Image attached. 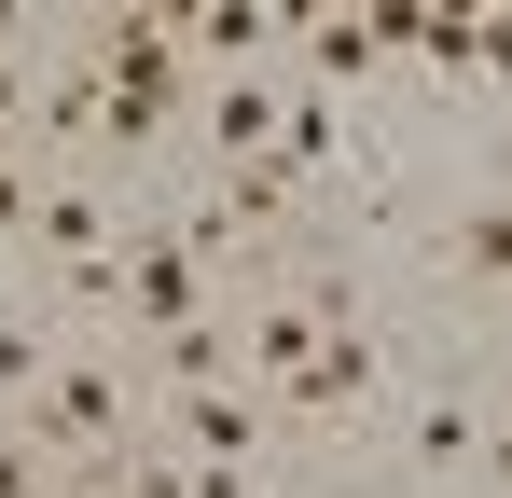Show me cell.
I'll list each match as a JSON object with an SVG mask.
<instances>
[{
  "label": "cell",
  "mask_w": 512,
  "mask_h": 498,
  "mask_svg": "<svg viewBox=\"0 0 512 498\" xmlns=\"http://www.w3.org/2000/svg\"><path fill=\"white\" fill-rule=\"evenodd\" d=\"M97 139L111 153H139V139H167L180 125V97H194V56H180V14H97Z\"/></svg>",
  "instance_id": "6da1fadb"
},
{
  "label": "cell",
  "mask_w": 512,
  "mask_h": 498,
  "mask_svg": "<svg viewBox=\"0 0 512 498\" xmlns=\"http://www.w3.org/2000/svg\"><path fill=\"white\" fill-rule=\"evenodd\" d=\"M208 263H222V222H208V208L167 222V236H125V305H111V319L153 332V346L194 332V319H208Z\"/></svg>",
  "instance_id": "7a4b0ae2"
},
{
  "label": "cell",
  "mask_w": 512,
  "mask_h": 498,
  "mask_svg": "<svg viewBox=\"0 0 512 498\" xmlns=\"http://www.w3.org/2000/svg\"><path fill=\"white\" fill-rule=\"evenodd\" d=\"M28 443H42V457H84V471H111V457L139 443L125 374H111V360H56V374H42V402H28Z\"/></svg>",
  "instance_id": "3957f363"
},
{
  "label": "cell",
  "mask_w": 512,
  "mask_h": 498,
  "mask_svg": "<svg viewBox=\"0 0 512 498\" xmlns=\"http://www.w3.org/2000/svg\"><path fill=\"white\" fill-rule=\"evenodd\" d=\"M360 402H374V332L346 319L333 346H319V360H305V374L277 388V415H291V429H319V415H360Z\"/></svg>",
  "instance_id": "277c9868"
},
{
  "label": "cell",
  "mask_w": 512,
  "mask_h": 498,
  "mask_svg": "<svg viewBox=\"0 0 512 498\" xmlns=\"http://www.w3.org/2000/svg\"><path fill=\"white\" fill-rule=\"evenodd\" d=\"M180 443H194V471H250L263 415L236 402V388H194V402H180Z\"/></svg>",
  "instance_id": "5b68a950"
},
{
  "label": "cell",
  "mask_w": 512,
  "mask_h": 498,
  "mask_svg": "<svg viewBox=\"0 0 512 498\" xmlns=\"http://www.w3.org/2000/svg\"><path fill=\"white\" fill-rule=\"evenodd\" d=\"M277 111H291L277 83H208V125H222V153H236V166L277 153Z\"/></svg>",
  "instance_id": "8992f818"
},
{
  "label": "cell",
  "mask_w": 512,
  "mask_h": 498,
  "mask_svg": "<svg viewBox=\"0 0 512 498\" xmlns=\"http://www.w3.org/2000/svg\"><path fill=\"white\" fill-rule=\"evenodd\" d=\"M374 56H388V28H374V14H319V28H305V70H319V97H333V83H360Z\"/></svg>",
  "instance_id": "52a82bcc"
},
{
  "label": "cell",
  "mask_w": 512,
  "mask_h": 498,
  "mask_svg": "<svg viewBox=\"0 0 512 498\" xmlns=\"http://www.w3.org/2000/svg\"><path fill=\"white\" fill-rule=\"evenodd\" d=\"M153 360H167V388H180V402H194V388H236V332H222V319H194V332H167Z\"/></svg>",
  "instance_id": "ba28073f"
},
{
  "label": "cell",
  "mask_w": 512,
  "mask_h": 498,
  "mask_svg": "<svg viewBox=\"0 0 512 498\" xmlns=\"http://www.w3.org/2000/svg\"><path fill=\"white\" fill-rule=\"evenodd\" d=\"M443 263H457V277H499V291H512V208H471V222L443 236Z\"/></svg>",
  "instance_id": "9c48e42d"
},
{
  "label": "cell",
  "mask_w": 512,
  "mask_h": 498,
  "mask_svg": "<svg viewBox=\"0 0 512 498\" xmlns=\"http://www.w3.org/2000/svg\"><path fill=\"white\" fill-rule=\"evenodd\" d=\"M42 374H56V346L28 319H0V402H42Z\"/></svg>",
  "instance_id": "30bf717a"
},
{
  "label": "cell",
  "mask_w": 512,
  "mask_h": 498,
  "mask_svg": "<svg viewBox=\"0 0 512 498\" xmlns=\"http://www.w3.org/2000/svg\"><path fill=\"white\" fill-rule=\"evenodd\" d=\"M416 457H429V471H471V457H485V429L443 402V415H416Z\"/></svg>",
  "instance_id": "8fae6325"
},
{
  "label": "cell",
  "mask_w": 512,
  "mask_h": 498,
  "mask_svg": "<svg viewBox=\"0 0 512 498\" xmlns=\"http://www.w3.org/2000/svg\"><path fill=\"white\" fill-rule=\"evenodd\" d=\"M416 56H429L443 83H471V70H485V56H471V14H416Z\"/></svg>",
  "instance_id": "7c38bea8"
},
{
  "label": "cell",
  "mask_w": 512,
  "mask_h": 498,
  "mask_svg": "<svg viewBox=\"0 0 512 498\" xmlns=\"http://www.w3.org/2000/svg\"><path fill=\"white\" fill-rule=\"evenodd\" d=\"M111 485H125V498H194V457H139V443H125Z\"/></svg>",
  "instance_id": "4fadbf2b"
},
{
  "label": "cell",
  "mask_w": 512,
  "mask_h": 498,
  "mask_svg": "<svg viewBox=\"0 0 512 498\" xmlns=\"http://www.w3.org/2000/svg\"><path fill=\"white\" fill-rule=\"evenodd\" d=\"M0 498H56V457H42V443H28V429H14V443H0Z\"/></svg>",
  "instance_id": "5bb4252c"
},
{
  "label": "cell",
  "mask_w": 512,
  "mask_h": 498,
  "mask_svg": "<svg viewBox=\"0 0 512 498\" xmlns=\"http://www.w3.org/2000/svg\"><path fill=\"white\" fill-rule=\"evenodd\" d=\"M28 208H42V180H28V166H14V139H0V236H14Z\"/></svg>",
  "instance_id": "9a60e30c"
},
{
  "label": "cell",
  "mask_w": 512,
  "mask_h": 498,
  "mask_svg": "<svg viewBox=\"0 0 512 498\" xmlns=\"http://www.w3.org/2000/svg\"><path fill=\"white\" fill-rule=\"evenodd\" d=\"M471 56H485V70L512 83V14H471Z\"/></svg>",
  "instance_id": "2e32d148"
},
{
  "label": "cell",
  "mask_w": 512,
  "mask_h": 498,
  "mask_svg": "<svg viewBox=\"0 0 512 498\" xmlns=\"http://www.w3.org/2000/svg\"><path fill=\"white\" fill-rule=\"evenodd\" d=\"M194 498H250V485H236V471H194Z\"/></svg>",
  "instance_id": "e0dca14e"
},
{
  "label": "cell",
  "mask_w": 512,
  "mask_h": 498,
  "mask_svg": "<svg viewBox=\"0 0 512 498\" xmlns=\"http://www.w3.org/2000/svg\"><path fill=\"white\" fill-rule=\"evenodd\" d=\"M499 208H512V139H499Z\"/></svg>",
  "instance_id": "ac0fdd59"
},
{
  "label": "cell",
  "mask_w": 512,
  "mask_h": 498,
  "mask_svg": "<svg viewBox=\"0 0 512 498\" xmlns=\"http://www.w3.org/2000/svg\"><path fill=\"white\" fill-rule=\"evenodd\" d=\"M84 498H125V485H111V471H97V485H84Z\"/></svg>",
  "instance_id": "d6986e66"
}]
</instances>
